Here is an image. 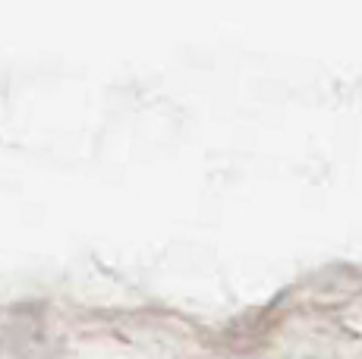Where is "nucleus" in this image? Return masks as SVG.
Segmentation results:
<instances>
[]
</instances>
